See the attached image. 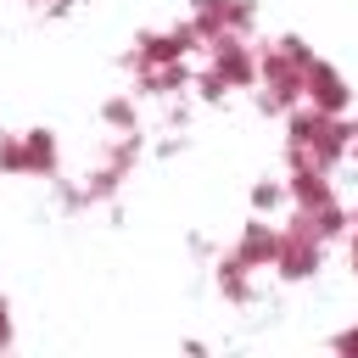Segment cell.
<instances>
[{
    "instance_id": "e0dca14e",
    "label": "cell",
    "mask_w": 358,
    "mask_h": 358,
    "mask_svg": "<svg viewBox=\"0 0 358 358\" xmlns=\"http://www.w3.org/2000/svg\"><path fill=\"white\" fill-rule=\"evenodd\" d=\"M347 162H358V117H352V145H347Z\"/></svg>"
},
{
    "instance_id": "52a82bcc",
    "label": "cell",
    "mask_w": 358,
    "mask_h": 358,
    "mask_svg": "<svg viewBox=\"0 0 358 358\" xmlns=\"http://www.w3.org/2000/svg\"><path fill=\"white\" fill-rule=\"evenodd\" d=\"M302 101L319 106V112H330V117H347V112L358 106V90H352V78H347L336 62L313 56V62L302 67Z\"/></svg>"
},
{
    "instance_id": "7c38bea8",
    "label": "cell",
    "mask_w": 358,
    "mask_h": 358,
    "mask_svg": "<svg viewBox=\"0 0 358 358\" xmlns=\"http://www.w3.org/2000/svg\"><path fill=\"white\" fill-rule=\"evenodd\" d=\"M101 123H106L112 134H129V129H140V106H134V90H129V95H112V101H101Z\"/></svg>"
},
{
    "instance_id": "3957f363",
    "label": "cell",
    "mask_w": 358,
    "mask_h": 358,
    "mask_svg": "<svg viewBox=\"0 0 358 358\" xmlns=\"http://www.w3.org/2000/svg\"><path fill=\"white\" fill-rule=\"evenodd\" d=\"M201 56H207V67L190 84L201 101H224V95L257 84V45H252V34H218V39H207Z\"/></svg>"
},
{
    "instance_id": "6da1fadb",
    "label": "cell",
    "mask_w": 358,
    "mask_h": 358,
    "mask_svg": "<svg viewBox=\"0 0 358 358\" xmlns=\"http://www.w3.org/2000/svg\"><path fill=\"white\" fill-rule=\"evenodd\" d=\"M313 62V45L296 34H280L268 45H257V106L268 117H285L291 106H302V67Z\"/></svg>"
},
{
    "instance_id": "4fadbf2b",
    "label": "cell",
    "mask_w": 358,
    "mask_h": 358,
    "mask_svg": "<svg viewBox=\"0 0 358 358\" xmlns=\"http://www.w3.org/2000/svg\"><path fill=\"white\" fill-rule=\"evenodd\" d=\"M280 207H291L285 179H257L252 185V213H280Z\"/></svg>"
},
{
    "instance_id": "30bf717a",
    "label": "cell",
    "mask_w": 358,
    "mask_h": 358,
    "mask_svg": "<svg viewBox=\"0 0 358 358\" xmlns=\"http://www.w3.org/2000/svg\"><path fill=\"white\" fill-rule=\"evenodd\" d=\"M246 268H257V274H268L274 268V252H280V224L274 218H263V213H252L246 224H241V235H235V246H229Z\"/></svg>"
},
{
    "instance_id": "ac0fdd59",
    "label": "cell",
    "mask_w": 358,
    "mask_h": 358,
    "mask_svg": "<svg viewBox=\"0 0 358 358\" xmlns=\"http://www.w3.org/2000/svg\"><path fill=\"white\" fill-rule=\"evenodd\" d=\"M347 213H352V224H358V201H347Z\"/></svg>"
},
{
    "instance_id": "7a4b0ae2",
    "label": "cell",
    "mask_w": 358,
    "mask_h": 358,
    "mask_svg": "<svg viewBox=\"0 0 358 358\" xmlns=\"http://www.w3.org/2000/svg\"><path fill=\"white\" fill-rule=\"evenodd\" d=\"M347 145H352V112L330 117L308 101L285 112V162H319L336 173V162H347Z\"/></svg>"
},
{
    "instance_id": "2e32d148",
    "label": "cell",
    "mask_w": 358,
    "mask_h": 358,
    "mask_svg": "<svg viewBox=\"0 0 358 358\" xmlns=\"http://www.w3.org/2000/svg\"><path fill=\"white\" fill-rule=\"evenodd\" d=\"M347 263H352V280H358V224L347 229Z\"/></svg>"
},
{
    "instance_id": "5b68a950",
    "label": "cell",
    "mask_w": 358,
    "mask_h": 358,
    "mask_svg": "<svg viewBox=\"0 0 358 358\" xmlns=\"http://www.w3.org/2000/svg\"><path fill=\"white\" fill-rule=\"evenodd\" d=\"M196 50H207V34L185 17V22H168V28H145L134 34V50H129V67L134 73H151V67H173V62H190Z\"/></svg>"
},
{
    "instance_id": "8fae6325",
    "label": "cell",
    "mask_w": 358,
    "mask_h": 358,
    "mask_svg": "<svg viewBox=\"0 0 358 358\" xmlns=\"http://www.w3.org/2000/svg\"><path fill=\"white\" fill-rule=\"evenodd\" d=\"M218 291H224V302L246 308V302L257 296V268H246L235 252H224V257H218Z\"/></svg>"
},
{
    "instance_id": "8992f818",
    "label": "cell",
    "mask_w": 358,
    "mask_h": 358,
    "mask_svg": "<svg viewBox=\"0 0 358 358\" xmlns=\"http://www.w3.org/2000/svg\"><path fill=\"white\" fill-rule=\"evenodd\" d=\"M324 246L330 241H319L313 235V224H302L296 213L280 224V252H274V274L285 280V285H302V280H313L319 268H324Z\"/></svg>"
},
{
    "instance_id": "9c48e42d",
    "label": "cell",
    "mask_w": 358,
    "mask_h": 358,
    "mask_svg": "<svg viewBox=\"0 0 358 358\" xmlns=\"http://www.w3.org/2000/svg\"><path fill=\"white\" fill-rule=\"evenodd\" d=\"M285 190H291V207H302V213H319V207L341 201L330 168H319V162H285Z\"/></svg>"
},
{
    "instance_id": "ba28073f",
    "label": "cell",
    "mask_w": 358,
    "mask_h": 358,
    "mask_svg": "<svg viewBox=\"0 0 358 358\" xmlns=\"http://www.w3.org/2000/svg\"><path fill=\"white\" fill-rule=\"evenodd\" d=\"M207 39H218V34H252V22H257V0H190V11H185Z\"/></svg>"
},
{
    "instance_id": "9a60e30c",
    "label": "cell",
    "mask_w": 358,
    "mask_h": 358,
    "mask_svg": "<svg viewBox=\"0 0 358 358\" xmlns=\"http://www.w3.org/2000/svg\"><path fill=\"white\" fill-rule=\"evenodd\" d=\"M11 341H17V336H11V302H6V296H0V352H6V347H11Z\"/></svg>"
},
{
    "instance_id": "d6986e66",
    "label": "cell",
    "mask_w": 358,
    "mask_h": 358,
    "mask_svg": "<svg viewBox=\"0 0 358 358\" xmlns=\"http://www.w3.org/2000/svg\"><path fill=\"white\" fill-rule=\"evenodd\" d=\"M56 6H67V0H56Z\"/></svg>"
},
{
    "instance_id": "277c9868",
    "label": "cell",
    "mask_w": 358,
    "mask_h": 358,
    "mask_svg": "<svg viewBox=\"0 0 358 358\" xmlns=\"http://www.w3.org/2000/svg\"><path fill=\"white\" fill-rule=\"evenodd\" d=\"M0 173H11V179H56L62 173V140H56V129L0 134Z\"/></svg>"
},
{
    "instance_id": "5bb4252c",
    "label": "cell",
    "mask_w": 358,
    "mask_h": 358,
    "mask_svg": "<svg viewBox=\"0 0 358 358\" xmlns=\"http://www.w3.org/2000/svg\"><path fill=\"white\" fill-rule=\"evenodd\" d=\"M330 352H341V358H358V319H352L347 330H336V336H330Z\"/></svg>"
}]
</instances>
